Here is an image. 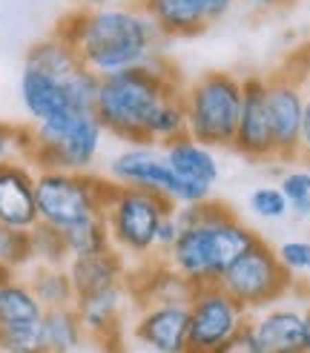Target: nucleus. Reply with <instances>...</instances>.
I'll return each mask as SVG.
<instances>
[{"label":"nucleus","instance_id":"obj_1","mask_svg":"<svg viewBox=\"0 0 310 353\" xmlns=\"http://www.w3.org/2000/svg\"><path fill=\"white\" fill-rule=\"evenodd\" d=\"M55 34L78 52L81 63L95 78L144 66L161 55L164 43L158 23L141 6L72 9L58 21Z\"/></svg>","mask_w":310,"mask_h":353},{"label":"nucleus","instance_id":"obj_2","mask_svg":"<svg viewBox=\"0 0 310 353\" xmlns=\"http://www.w3.org/2000/svg\"><path fill=\"white\" fill-rule=\"evenodd\" d=\"M184 90L178 72L164 55H155L144 66L101 78L95 115L110 135L127 144H149V127L158 107Z\"/></svg>","mask_w":310,"mask_h":353},{"label":"nucleus","instance_id":"obj_3","mask_svg":"<svg viewBox=\"0 0 310 353\" xmlns=\"http://www.w3.org/2000/svg\"><path fill=\"white\" fill-rule=\"evenodd\" d=\"M29 164L34 170L58 172H92L107 130L92 112H61L34 123Z\"/></svg>","mask_w":310,"mask_h":353},{"label":"nucleus","instance_id":"obj_4","mask_svg":"<svg viewBox=\"0 0 310 353\" xmlns=\"http://www.w3.org/2000/svg\"><path fill=\"white\" fill-rule=\"evenodd\" d=\"M181 103L187 115V135L210 150H230L238 112H241V78L233 72H204L184 83Z\"/></svg>","mask_w":310,"mask_h":353},{"label":"nucleus","instance_id":"obj_5","mask_svg":"<svg viewBox=\"0 0 310 353\" xmlns=\"http://www.w3.org/2000/svg\"><path fill=\"white\" fill-rule=\"evenodd\" d=\"M115 184L107 175L95 172H58L38 170L34 175V199H38V219L46 227L66 233L75 224L101 216L112 196Z\"/></svg>","mask_w":310,"mask_h":353},{"label":"nucleus","instance_id":"obj_6","mask_svg":"<svg viewBox=\"0 0 310 353\" xmlns=\"http://www.w3.org/2000/svg\"><path fill=\"white\" fill-rule=\"evenodd\" d=\"M167 199L155 192L132 190V187H115L112 196L103 207V221H107L112 250L124 259L147 261L155 256V233L167 213H172Z\"/></svg>","mask_w":310,"mask_h":353},{"label":"nucleus","instance_id":"obj_7","mask_svg":"<svg viewBox=\"0 0 310 353\" xmlns=\"http://www.w3.org/2000/svg\"><path fill=\"white\" fill-rule=\"evenodd\" d=\"M107 179L115 187L155 192V196L167 199L172 207L201 204L207 199H213V190L198 187L193 181H184L181 175L167 164L164 150L155 144H127V150H121L118 155L110 158Z\"/></svg>","mask_w":310,"mask_h":353},{"label":"nucleus","instance_id":"obj_8","mask_svg":"<svg viewBox=\"0 0 310 353\" xmlns=\"http://www.w3.org/2000/svg\"><path fill=\"white\" fill-rule=\"evenodd\" d=\"M293 273L285 270L276 250L267 241H258L253 250L230 264V270L221 276L218 285L227 290L245 310H262L276 305L293 288Z\"/></svg>","mask_w":310,"mask_h":353},{"label":"nucleus","instance_id":"obj_9","mask_svg":"<svg viewBox=\"0 0 310 353\" xmlns=\"http://www.w3.org/2000/svg\"><path fill=\"white\" fill-rule=\"evenodd\" d=\"M187 307H189V347L196 353H213L250 319V310L241 307L221 285L196 288Z\"/></svg>","mask_w":310,"mask_h":353},{"label":"nucleus","instance_id":"obj_10","mask_svg":"<svg viewBox=\"0 0 310 353\" xmlns=\"http://www.w3.org/2000/svg\"><path fill=\"white\" fill-rule=\"evenodd\" d=\"M267 81V110H270V130L273 147L279 161H299V141H302V121H304V72H296L287 63Z\"/></svg>","mask_w":310,"mask_h":353},{"label":"nucleus","instance_id":"obj_11","mask_svg":"<svg viewBox=\"0 0 310 353\" xmlns=\"http://www.w3.org/2000/svg\"><path fill=\"white\" fill-rule=\"evenodd\" d=\"M230 150L250 158V161L276 158L270 110H267V81L262 75L241 78V112H238V127H236V138Z\"/></svg>","mask_w":310,"mask_h":353},{"label":"nucleus","instance_id":"obj_12","mask_svg":"<svg viewBox=\"0 0 310 353\" xmlns=\"http://www.w3.org/2000/svg\"><path fill=\"white\" fill-rule=\"evenodd\" d=\"M132 302L130 285H112L90 296L75 299V313L83 325V333L95 339L103 350H121V330H124V313Z\"/></svg>","mask_w":310,"mask_h":353},{"label":"nucleus","instance_id":"obj_13","mask_svg":"<svg viewBox=\"0 0 310 353\" xmlns=\"http://www.w3.org/2000/svg\"><path fill=\"white\" fill-rule=\"evenodd\" d=\"M236 0H141L164 38H196L233 9Z\"/></svg>","mask_w":310,"mask_h":353},{"label":"nucleus","instance_id":"obj_14","mask_svg":"<svg viewBox=\"0 0 310 353\" xmlns=\"http://www.w3.org/2000/svg\"><path fill=\"white\" fill-rule=\"evenodd\" d=\"M34 170L29 161L0 164V224L32 233L41 224L34 199Z\"/></svg>","mask_w":310,"mask_h":353},{"label":"nucleus","instance_id":"obj_15","mask_svg":"<svg viewBox=\"0 0 310 353\" xmlns=\"http://www.w3.org/2000/svg\"><path fill=\"white\" fill-rule=\"evenodd\" d=\"M132 336L152 353H189V307H141L132 325Z\"/></svg>","mask_w":310,"mask_h":353},{"label":"nucleus","instance_id":"obj_16","mask_svg":"<svg viewBox=\"0 0 310 353\" xmlns=\"http://www.w3.org/2000/svg\"><path fill=\"white\" fill-rule=\"evenodd\" d=\"M132 302L141 307H161V305H189L196 293V285L184 279L167 259H152L141 270L130 273L127 279Z\"/></svg>","mask_w":310,"mask_h":353},{"label":"nucleus","instance_id":"obj_17","mask_svg":"<svg viewBox=\"0 0 310 353\" xmlns=\"http://www.w3.org/2000/svg\"><path fill=\"white\" fill-rule=\"evenodd\" d=\"M247 327L262 353H307L304 345V313L299 307H262L253 310Z\"/></svg>","mask_w":310,"mask_h":353},{"label":"nucleus","instance_id":"obj_18","mask_svg":"<svg viewBox=\"0 0 310 353\" xmlns=\"http://www.w3.org/2000/svg\"><path fill=\"white\" fill-rule=\"evenodd\" d=\"M75 75L58 81L52 75H43L38 69H29L23 66V75H21V101H23V110L29 112V118L34 123H41L52 115H61V112H83L78 110V101H75Z\"/></svg>","mask_w":310,"mask_h":353},{"label":"nucleus","instance_id":"obj_19","mask_svg":"<svg viewBox=\"0 0 310 353\" xmlns=\"http://www.w3.org/2000/svg\"><path fill=\"white\" fill-rule=\"evenodd\" d=\"M66 276L72 281V290L78 299L112 285H124L130 279V270H127V259L112 250L103 256H72L66 261Z\"/></svg>","mask_w":310,"mask_h":353},{"label":"nucleus","instance_id":"obj_20","mask_svg":"<svg viewBox=\"0 0 310 353\" xmlns=\"http://www.w3.org/2000/svg\"><path fill=\"white\" fill-rule=\"evenodd\" d=\"M161 150H164L167 164L176 170L184 181H193L198 187L213 190L216 181L221 179V164H218L216 152L210 147L198 144L196 138L181 135L176 141H169V144H164Z\"/></svg>","mask_w":310,"mask_h":353},{"label":"nucleus","instance_id":"obj_21","mask_svg":"<svg viewBox=\"0 0 310 353\" xmlns=\"http://www.w3.org/2000/svg\"><path fill=\"white\" fill-rule=\"evenodd\" d=\"M23 66L38 69V72L52 75V78H58V81H66V78L78 75L81 69H86L81 63V58H78V52L69 46L66 41H61L58 34H52V38L34 43L26 52V63Z\"/></svg>","mask_w":310,"mask_h":353},{"label":"nucleus","instance_id":"obj_22","mask_svg":"<svg viewBox=\"0 0 310 353\" xmlns=\"http://www.w3.org/2000/svg\"><path fill=\"white\" fill-rule=\"evenodd\" d=\"M41 333H43V353H72L83 342V325L72 307H52L43 310L41 319Z\"/></svg>","mask_w":310,"mask_h":353},{"label":"nucleus","instance_id":"obj_23","mask_svg":"<svg viewBox=\"0 0 310 353\" xmlns=\"http://www.w3.org/2000/svg\"><path fill=\"white\" fill-rule=\"evenodd\" d=\"M43 319V305L32 293L29 281H0V325H34Z\"/></svg>","mask_w":310,"mask_h":353},{"label":"nucleus","instance_id":"obj_24","mask_svg":"<svg viewBox=\"0 0 310 353\" xmlns=\"http://www.w3.org/2000/svg\"><path fill=\"white\" fill-rule=\"evenodd\" d=\"M29 288L38 296L43 310L52 307H72L75 305V290L72 281L66 276V268H55V264H38L29 276Z\"/></svg>","mask_w":310,"mask_h":353},{"label":"nucleus","instance_id":"obj_25","mask_svg":"<svg viewBox=\"0 0 310 353\" xmlns=\"http://www.w3.org/2000/svg\"><path fill=\"white\" fill-rule=\"evenodd\" d=\"M69 259L72 256H103L112 253V241H110V230L103 216H92L81 224H75L72 230L63 233Z\"/></svg>","mask_w":310,"mask_h":353},{"label":"nucleus","instance_id":"obj_26","mask_svg":"<svg viewBox=\"0 0 310 353\" xmlns=\"http://www.w3.org/2000/svg\"><path fill=\"white\" fill-rule=\"evenodd\" d=\"M187 135V115H184V103H181V92L169 95L158 112L152 118V127H149V144L155 147H164L169 141H176Z\"/></svg>","mask_w":310,"mask_h":353},{"label":"nucleus","instance_id":"obj_27","mask_svg":"<svg viewBox=\"0 0 310 353\" xmlns=\"http://www.w3.org/2000/svg\"><path fill=\"white\" fill-rule=\"evenodd\" d=\"M29 239H32V256H34V261H38V264H55V268H66L69 250H66V241H63L61 230H55V227H46V224H38L29 233Z\"/></svg>","mask_w":310,"mask_h":353},{"label":"nucleus","instance_id":"obj_28","mask_svg":"<svg viewBox=\"0 0 310 353\" xmlns=\"http://www.w3.org/2000/svg\"><path fill=\"white\" fill-rule=\"evenodd\" d=\"M29 261H34L32 256V239L23 230H12V227L0 224V268L14 273L26 268Z\"/></svg>","mask_w":310,"mask_h":353},{"label":"nucleus","instance_id":"obj_29","mask_svg":"<svg viewBox=\"0 0 310 353\" xmlns=\"http://www.w3.org/2000/svg\"><path fill=\"white\" fill-rule=\"evenodd\" d=\"M0 353H43L41 322L0 325Z\"/></svg>","mask_w":310,"mask_h":353},{"label":"nucleus","instance_id":"obj_30","mask_svg":"<svg viewBox=\"0 0 310 353\" xmlns=\"http://www.w3.org/2000/svg\"><path fill=\"white\" fill-rule=\"evenodd\" d=\"M279 190H282V196L287 199V207H290L293 219L307 221V213H310V170L285 172L282 181H279Z\"/></svg>","mask_w":310,"mask_h":353},{"label":"nucleus","instance_id":"obj_31","mask_svg":"<svg viewBox=\"0 0 310 353\" xmlns=\"http://www.w3.org/2000/svg\"><path fill=\"white\" fill-rule=\"evenodd\" d=\"M247 204H250V210H253V216L265 219V221H279V219H285V216L290 213L287 199L282 196V190L273 187V184L256 187V190L250 192Z\"/></svg>","mask_w":310,"mask_h":353},{"label":"nucleus","instance_id":"obj_32","mask_svg":"<svg viewBox=\"0 0 310 353\" xmlns=\"http://www.w3.org/2000/svg\"><path fill=\"white\" fill-rule=\"evenodd\" d=\"M32 152V132L12 123H0V164L9 161H29Z\"/></svg>","mask_w":310,"mask_h":353},{"label":"nucleus","instance_id":"obj_33","mask_svg":"<svg viewBox=\"0 0 310 353\" xmlns=\"http://www.w3.org/2000/svg\"><path fill=\"white\" fill-rule=\"evenodd\" d=\"M276 256L285 264V270L299 276V273H310V241L307 239H290L276 247Z\"/></svg>","mask_w":310,"mask_h":353},{"label":"nucleus","instance_id":"obj_34","mask_svg":"<svg viewBox=\"0 0 310 353\" xmlns=\"http://www.w3.org/2000/svg\"><path fill=\"white\" fill-rule=\"evenodd\" d=\"M181 233V224H178V216H176V210L172 213H167L158 224V233H155V256L152 259H167L169 250H172V244H176Z\"/></svg>","mask_w":310,"mask_h":353},{"label":"nucleus","instance_id":"obj_35","mask_svg":"<svg viewBox=\"0 0 310 353\" xmlns=\"http://www.w3.org/2000/svg\"><path fill=\"white\" fill-rule=\"evenodd\" d=\"M213 353H262V347H258L256 336L250 333V327L245 325L238 333H233V336L224 342V345H218Z\"/></svg>","mask_w":310,"mask_h":353},{"label":"nucleus","instance_id":"obj_36","mask_svg":"<svg viewBox=\"0 0 310 353\" xmlns=\"http://www.w3.org/2000/svg\"><path fill=\"white\" fill-rule=\"evenodd\" d=\"M299 161L310 164V90L304 101V121H302V141H299Z\"/></svg>","mask_w":310,"mask_h":353},{"label":"nucleus","instance_id":"obj_37","mask_svg":"<svg viewBox=\"0 0 310 353\" xmlns=\"http://www.w3.org/2000/svg\"><path fill=\"white\" fill-rule=\"evenodd\" d=\"M78 9H118V6H141V0H75Z\"/></svg>","mask_w":310,"mask_h":353},{"label":"nucleus","instance_id":"obj_38","mask_svg":"<svg viewBox=\"0 0 310 353\" xmlns=\"http://www.w3.org/2000/svg\"><path fill=\"white\" fill-rule=\"evenodd\" d=\"M247 6H253V9H262V12H270V9H279V6H285V3H290V0H245Z\"/></svg>","mask_w":310,"mask_h":353},{"label":"nucleus","instance_id":"obj_39","mask_svg":"<svg viewBox=\"0 0 310 353\" xmlns=\"http://www.w3.org/2000/svg\"><path fill=\"white\" fill-rule=\"evenodd\" d=\"M302 313H304V345H307V353H310V305Z\"/></svg>","mask_w":310,"mask_h":353},{"label":"nucleus","instance_id":"obj_40","mask_svg":"<svg viewBox=\"0 0 310 353\" xmlns=\"http://www.w3.org/2000/svg\"><path fill=\"white\" fill-rule=\"evenodd\" d=\"M307 221H310V213H307Z\"/></svg>","mask_w":310,"mask_h":353}]
</instances>
